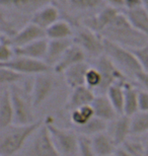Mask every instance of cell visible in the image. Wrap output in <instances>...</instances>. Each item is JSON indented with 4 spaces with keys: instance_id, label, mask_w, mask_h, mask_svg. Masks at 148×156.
Here are the masks:
<instances>
[{
    "instance_id": "d6986e66",
    "label": "cell",
    "mask_w": 148,
    "mask_h": 156,
    "mask_svg": "<svg viewBox=\"0 0 148 156\" xmlns=\"http://www.w3.org/2000/svg\"><path fill=\"white\" fill-rule=\"evenodd\" d=\"M73 45V40H49V46L45 61L53 69V67L58 63L65 52Z\"/></svg>"
},
{
    "instance_id": "7c38bea8",
    "label": "cell",
    "mask_w": 148,
    "mask_h": 156,
    "mask_svg": "<svg viewBox=\"0 0 148 156\" xmlns=\"http://www.w3.org/2000/svg\"><path fill=\"white\" fill-rule=\"evenodd\" d=\"M44 38H46V30L30 21L20 27L15 33V35L9 38V40L14 48H20Z\"/></svg>"
},
{
    "instance_id": "30bf717a",
    "label": "cell",
    "mask_w": 148,
    "mask_h": 156,
    "mask_svg": "<svg viewBox=\"0 0 148 156\" xmlns=\"http://www.w3.org/2000/svg\"><path fill=\"white\" fill-rule=\"evenodd\" d=\"M54 87L55 80L49 72L34 76L31 92L34 108L41 107L52 95Z\"/></svg>"
},
{
    "instance_id": "8fae6325",
    "label": "cell",
    "mask_w": 148,
    "mask_h": 156,
    "mask_svg": "<svg viewBox=\"0 0 148 156\" xmlns=\"http://www.w3.org/2000/svg\"><path fill=\"white\" fill-rule=\"evenodd\" d=\"M120 10L112 6H103L102 9L97 10L96 13L91 14L90 16H86L82 20L81 26H84L92 30L97 34H102L113 21L118 16Z\"/></svg>"
},
{
    "instance_id": "5bb4252c",
    "label": "cell",
    "mask_w": 148,
    "mask_h": 156,
    "mask_svg": "<svg viewBox=\"0 0 148 156\" xmlns=\"http://www.w3.org/2000/svg\"><path fill=\"white\" fill-rule=\"evenodd\" d=\"M84 61H86V54L79 46L73 43V45L65 52L58 63L53 67V70L57 74H63L68 68Z\"/></svg>"
},
{
    "instance_id": "f6af8a7d",
    "label": "cell",
    "mask_w": 148,
    "mask_h": 156,
    "mask_svg": "<svg viewBox=\"0 0 148 156\" xmlns=\"http://www.w3.org/2000/svg\"><path fill=\"white\" fill-rule=\"evenodd\" d=\"M106 156H116V154L114 153V154H110V155H106Z\"/></svg>"
},
{
    "instance_id": "277c9868",
    "label": "cell",
    "mask_w": 148,
    "mask_h": 156,
    "mask_svg": "<svg viewBox=\"0 0 148 156\" xmlns=\"http://www.w3.org/2000/svg\"><path fill=\"white\" fill-rule=\"evenodd\" d=\"M10 87L12 102L14 108V124L29 125L37 121L34 114V104L31 99V87L33 81L30 85H26L24 88L17 86L16 84Z\"/></svg>"
},
{
    "instance_id": "ee69618b",
    "label": "cell",
    "mask_w": 148,
    "mask_h": 156,
    "mask_svg": "<svg viewBox=\"0 0 148 156\" xmlns=\"http://www.w3.org/2000/svg\"><path fill=\"white\" fill-rule=\"evenodd\" d=\"M146 155L148 156V137L146 139Z\"/></svg>"
},
{
    "instance_id": "ac0fdd59",
    "label": "cell",
    "mask_w": 148,
    "mask_h": 156,
    "mask_svg": "<svg viewBox=\"0 0 148 156\" xmlns=\"http://www.w3.org/2000/svg\"><path fill=\"white\" fill-rule=\"evenodd\" d=\"M14 124V108L9 86H2L0 95V129Z\"/></svg>"
},
{
    "instance_id": "cb8c5ba5",
    "label": "cell",
    "mask_w": 148,
    "mask_h": 156,
    "mask_svg": "<svg viewBox=\"0 0 148 156\" xmlns=\"http://www.w3.org/2000/svg\"><path fill=\"white\" fill-rule=\"evenodd\" d=\"M91 143H92L93 150L97 156L114 154L118 147L109 132H103L93 136L91 138Z\"/></svg>"
},
{
    "instance_id": "f35d334b",
    "label": "cell",
    "mask_w": 148,
    "mask_h": 156,
    "mask_svg": "<svg viewBox=\"0 0 148 156\" xmlns=\"http://www.w3.org/2000/svg\"><path fill=\"white\" fill-rule=\"evenodd\" d=\"M135 80L137 81L138 84L141 86V88L148 91V73L141 71L135 77Z\"/></svg>"
},
{
    "instance_id": "5b68a950",
    "label": "cell",
    "mask_w": 148,
    "mask_h": 156,
    "mask_svg": "<svg viewBox=\"0 0 148 156\" xmlns=\"http://www.w3.org/2000/svg\"><path fill=\"white\" fill-rule=\"evenodd\" d=\"M45 125L51 134L52 140L61 156H76L79 149V134L76 131L58 127L52 117H46Z\"/></svg>"
},
{
    "instance_id": "1f68e13d",
    "label": "cell",
    "mask_w": 148,
    "mask_h": 156,
    "mask_svg": "<svg viewBox=\"0 0 148 156\" xmlns=\"http://www.w3.org/2000/svg\"><path fill=\"white\" fill-rule=\"evenodd\" d=\"M132 156H147L146 155V143L138 139L137 136H130L121 145Z\"/></svg>"
},
{
    "instance_id": "4dcf8cb0",
    "label": "cell",
    "mask_w": 148,
    "mask_h": 156,
    "mask_svg": "<svg viewBox=\"0 0 148 156\" xmlns=\"http://www.w3.org/2000/svg\"><path fill=\"white\" fill-rule=\"evenodd\" d=\"M148 133V112H137L131 117V136L139 137Z\"/></svg>"
},
{
    "instance_id": "4316f807",
    "label": "cell",
    "mask_w": 148,
    "mask_h": 156,
    "mask_svg": "<svg viewBox=\"0 0 148 156\" xmlns=\"http://www.w3.org/2000/svg\"><path fill=\"white\" fill-rule=\"evenodd\" d=\"M108 127V122L103 121L97 117H94L83 126L75 127V131L81 136H86L89 137V138H92L93 136L97 135V134L106 132Z\"/></svg>"
},
{
    "instance_id": "83f0119b",
    "label": "cell",
    "mask_w": 148,
    "mask_h": 156,
    "mask_svg": "<svg viewBox=\"0 0 148 156\" xmlns=\"http://www.w3.org/2000/svg\"><path fill=\"white\" fill-rule=\"evenodd\" d=\"M125 81H121V82L113 84L106 93V96L110 99V101L112 102L115 110L117 111V113L120 116L124 115V99H125L124 82Z\"/></svg>"
},
{
    "instance_id": "9a60e30c",
    "label": "cell",
    "mask_w": 148,
    "mask_h": 156,
    "mask_svg": "<svg viewBox=\"0 0 148 156\" xmlns=\"http://www.w3.org/2000/svg\"><path fill=\"white\" fill-rule=\"evenodd\" d=\"M96 92L86 85H82L72 89L69 98L65 105V110L71 112L83 105H91L96 98Z\"/></svg>"
},
{
    "instance_id": "44dd1931",
    "label": "cell",
    "mask_w": 148,
    "mask_h": 156,
    "mask_svg": "<svg viewBox=\"0 0 148 156\" xmlns=\"http://www.w3.org/2000/svg\"><path fill=\"white\" fill-rule=\"evenodd\" d=\"M89 65L85 61L81 63L75 64L72 67L68 68L63 73L66 84L71 89H74L76 87L85 85V76L87 71L89 69Z\"/></svg>"
},
{
    "instance_id": "3957f363",
    "label": "cell",
    "mask_w": 148,
    "mask_h": 156,
    "mask_svg": "<svg viewBox=\"0 0 148 156\" xmlns=\"http://www.w3.org/2000/svg\"><path fill=\"white\" fill-rule=\"evenodd\" d=\"M105 55L114 62L127 77L134 78L142 71L137 56L132 50L105 39Z\"/></svg>"
},
{
    "instance_id": "8992f818",
    "label": "cell",
    "mask_w": 148,
    "mask_h": 156,
    "mask_svg": "<svg viewBox=\"0 0 148 156\" xmlns=\"http://www.w3.org/2000/svg\"><path fill=\"white\" fill-rule=\"evenodd\" d=\"M73 43L83 50L86 56L99 58L105 54V39L99 34L84 26H79L74 30Z\"/></svg>"
},
{
    "instance_id": "6da1fadb",
    "label": "cell",
    "mask_w": 148,
    "mask_h": 156,
    "mask_svg": "<svg viewBox=\"0 0 148 156\" xmlns=\"http://www.w3.org/2000/svg\"><path fill=\"white\" fill-rule=\"evenodd\" d=\"M100 36L130 50L139 49L148 44V39L131 23L124 12H120Z\"/></svg>"
},
{
    "instance_id": "d4e9b609",
    "label": "cell",
    "mask_w": 148,
    "mask_h": 156,
    "mask_svg": "<svg viewBox=\"0 0 148 156\" xmlns=\"http://www.w3.org/2000/svg\"><path fill=\"white\" fill-rule=\"evenodd\" d=\"M74 29L67 20H59L46 30V38L48 40H66L72 39Z\"/></svg>"
},
{
    "instance_id": "ba28073f",
    "label": "cell",
    "mask_w": 148,
    "mask_h": 156,
    "mask_svg": "<svg viewBox=\"0 0 148 156\" xmlns=\"http://www.w3.org/2000/svg\"><path fill=\"white\" fill-rule=\"evenodd\" d=\"M23 156H61L45 123L34 134V138Z\"/></svg>"
},
{
    "instance_id": "d590c367",
    "label": "cell",
    "mask_w": 148,
    "mask_h": 156,
    "mask_svg": "<svg viewBox=\"0 0 148 156\" xmlns=\"http://www.w3.org/2000/svg\"><path fill=\"white\" fill-rule=\"evenodd\" d=\"M79 156H97L93 150L91 138L86 136L79 135V149H78Z\"/></svg>"
},
{
    "instance_id": "52a82bcc",
    "label": "cell",
    "mask_w": 148,
    "mask_h": 156,
    "mask_svg": "<svg viewBox=\"0 0 148 156\" xmlns=\"http://www.w3.org/2000/svg\"><path fill=\"white\" fill-rule=\"evenodd\" d=\"M94 67H96L102 75V84L96 90L97 94H106L113 84L128 80L127 76L122 72L116 64L106 55H102L96 59Z\"/></svg>"
},
{
    "instance_id": "60d3db41",
    "label": "cell",
    "mask_w": 148,
    "mask_h": 156,
    "mask_svg": "<svg viewBox=\"0 0 148 156\" xmlns=\"http://www.w3.org/2000/svg\"><path fill=\"white\" fill-rule=\"evenodd\" d=\"M106 4L109 6H112L118 10L124 9L125 10V0H105Z\"/></svg>"
},
{
    "instance_id": "74e56055",
    "label": "cell",
    "mask_w": 148,
    "mask_h": 156,
    "mask_svg": "<svg viewBox=\"0 0 148 156\" xmlns=\"http://www.w3.org/2000/svg\"><path fill=\"white\" fill-rule=\"evenodd\" d=\"M139 111L148 112V91L142 88L139 89V98H138Z\"/></svg>"
},
{
    "instance_id": "ffe728a7",
    "label": "cell",
    "mask_w": 148,
    "mask_h": 156,
    "mask_svg": "<svg viewBox=\"0 0 148 156\" xmlns=\"http://www.w3.org/2000/svg\"><path fill=\"white\" fill-rule=\"evenodd\" d=\"M48 46L49 40L44 38L34 41L20 48H15V53H16V56H23V57L37 59V60H45Z\"/></svg>"
},
{
    "instance_id": "7bdbcfd3",
    "label": "cell",
    "mask_w": 148,
    "mask_h": 156,
    "mask_svg": "<svg viewBox=\"0 0 148 156\" xmlns=\"http://www.w3.org/2000/svg\"><path fill=\"white\" fill-rule=\"evenodd\" d=\"M142 7L148 13V0H142Z\"/></svg>"
},
{
    "instance_id": "bcb514c9",
    "label": "cell",
    "mask_w": 148,
    "mask_h": 156,
    "mask_svg": "<svg viewBox=\"0 0 148 156\" xmlns=\"http://www.w3.org/2000/svg\"><path fill=\"white\" fill-rule=\"evenodd\" d=\"M0 156H1V155H0Z\"/></svg>"
},
{
    "instance_id": "e0dca14e",
    "label": "cell",
    "mask_w": 148,
    "mask_h": 156,
    "mask_svg": "<svg viewBox=\"0 0 148 156\" xmlns=\"http://www.w3.org/2000/svg\"><path fill=\"white\" fill-rule=\"evenodd\" d=\"M109 134L114 140L115 144L118 147L121 146L131 136V117L126 115L118 116L112 121Z\"/></svg>"
},
{
    "instance_id": "603a6c76",
    "label": "cell",
    "mask_w": 148,
    "mask_h": 156,
    "mask_svg": "<svg viewBox=\"0 0 148 156\" xmlns=\"http://www.w3.org/2000/svg\"><path fill=\"white\" fill-rule=\"evenodd\" d=\"M124 115L128 117H132L137 112H139V105H138V98H139V89L136 85L130 82L129 80L124 82Z\"/></svg>"
},
{
    "instance_id": "484cf974",
    "label": "cell",
    "mask_w": 148,
    "mask_h": 156,
    "mask_svg": "<svg viewBox=\"0 0 148 156\" xmlns=\"http://www.w3.org/2000/svg\"><path fill=\"white\" fill-rule=\"evenodd\" d=\"M131 23L148 39V13L143 7L123 11Z\"/></svg>"
},
{
    "instance_id": "7a4b0ae2",
    "label": "cell",
    "mask_w": 148,
    "mask_h": 156,
    "mask_svg": "<svg viewBox=\"0 0 148 156\" xmlns=\"http://www.w3.org/2000/svg\"><path fill=\"white\" fill-rule=\"evenodd\" d=\"M45 120L39 119L29 125H16L0 129V155L14 156L23 148L24 144L43 126Z\"/></svg>"
},
{
    "instance_id": "e575fe53",
    "label": "cell",
    "mask_w": 148,
    "mask_h": 156,
    "mask_svg": "<svg viewBox=\"0 0 148 156\" xmlns=\"http://www.w3.org/2000/svg\"><path fill=\"white\" fill-rule=\"evenodd\" d=\"M100 84H102V75L96 67H89L88 71L85 76V85L92 89L94 92L99 88Z\"/></svg>"
},
{
    "instance_id": "d6a6232c",
    "label": "cell",
    "mask_w": 148,
    "mask_h": 156,
    "mask_svg": "<svg viewBox=\"0 0 148 156\" xmlns=\"http://www.w3.org/2000/svg\"><path fill=\"white\" fill-rule=\"evenodd\" d=\"M23 74L7 67L0 66V83L1 86H12L23 79Z\"/></svg>"
},
{
    "instance_id": "8d00e7d4",
    "label": "cell",
    "mask_w": 148,
    "mask_h": 156,
    "mask_svg": "<svg viewBox=\"0 0 148 156\" xmlns=\"http://www.w3.org/2000/svg\"><path fill=\"white\" fill-rule=\"evenodd\" d=\"M132 51L137 56L141 68H142V71L148 73V44L139 49L132 50Z\"/></svg>"
},
{
    "instance_id": "f546056e",
    "label": "cell",
    "mask_w": 148,
    "mask_h": 156,
    "mask_svg": "<svg viewBox=\"0 0 148 156\" xmlns=\"http://www.w3.org/2000/svg\"><path fill=\"white\" fill-rule=\"evenodd\" d=\"M96 117L94 110L91 105H83L79 108L70 112V121L74 127H80Z\"/></svg>"
},
{
    "instance_id": "2e32d148",
    "label": "cell",
    "mask_w": 148,
    "mask_h": 156,
    "mask_svg": "<svg viewBox=\"0 0 148 156\" xmlns=\"http://www.w3.org/2000/svg\"><path fill=\"white\" fill-rule=\"evenodd\" d=\"M60 20V10L54 3L44 6L31 15L30 21L40 27L41 29L47 30L53 23Z\"/></svg>"
},
{
    "instance_id": "4fadbf2b",
    "label": "cell",
    "mask_w": 148,
    "mask_h": 156,
    "mask_svg": "<svg viewBox=\"0 0 148 156\" xmlns=\"http://www.w3.org/2000/svg\"><path fill=\"white\" fill-rule=\"evenodd\" d=\"M55 1L56 0H0V5L2 9L33 15L39 9L55 3Z\"/></svg>"
},
{
    "instance_id": "f1b7e54d",
    "label": "cell",
    "mask_w": 148,
    "mask_h": 156,
    "mask_svg": "<svg viewBox=\"0 0 148 156\" xmlns=\"http://www.w3.org/2000/svg\"><path fill=\"white\" fill-rule=\"evenodd\" d=\"M68 8L74 12H90L102 9L105 0H66Z\"/></svg>"
},
{
    "instance_id": "ab89813d",
    "label": "cell",
    "mask_w": 148,
    "mask_h": 156,
    "mask_svg": "<svg viewBox=\"0 0 148 156\" xmlns=\"http://www.w3.org/2000/svg\"><path fill=\"white\" fill-rule=\"evenodd\" d=\"M142 7V0H125V10Z\"/></svg>"
},
{
    "instance_id": "9c48e42d",
    "label": "cell",
    "mask_w": 148,
    "mask_h": 156,
    "mask_svg": "<svg viewBox=\"0 0 148 156\" xmlns=\"http://www.w3.org/2000/svg\"><path fill=\"white\" fill-rule=\"evenodd\" d=\"M0 66L7 67L23 74V75H39V74L48 73L52 69L44 60H37L23 56H15V57L6 63L0 64Z\"/></svg>"
},
{
    "instance_id": "b9f144b4",
    "label": "cell",
    "mask_w": 148,
    "mask_h": 156,
    "mask_svg": "<svg viewBox=\"0 0 148 156\" xmlns=\"http://www.w3.org/2000/svg\"><path fill=\"white\" fill-rule=\"evenodd\" d=\"M115 154L116 156H132L123 146L117 147V149H116V151H115Z\"/></svg>"
},
{
    "instance_id": "7402d4cb",
    "label": "cell",
    "mask_w": 148,
    "mask_h": 156,
    "mask_svg": "<svg viewBox=\"0 0 148 156\" xmlns=\"http://www.w3.org/2000/svg\"><path fill=\"white\" fill-rule=\"evenodd\" d=\"M91 105L94 110L96 117L102 119L108 123L114 121L118 116H120L117 111L115 110L112 102L110 101L106 94H97Z\"/></svg>"
},
{
    "instance_id": "836d02e7",
    "label": "cell",
    "mask_w": 148,
    "mask_h": 156,
    "mask_svg": "<svg viewBox=\"0 0 148 156\" xmlns=\"http://www.w3.org/2000/svg\"><path fill=\"white\" fill-rule=\"evenodd\" d=\"M15 56H16L15 48L10 43L9 37L1 35V38H0V64L9 62Z\"/></svg>"
}]
</instances>
